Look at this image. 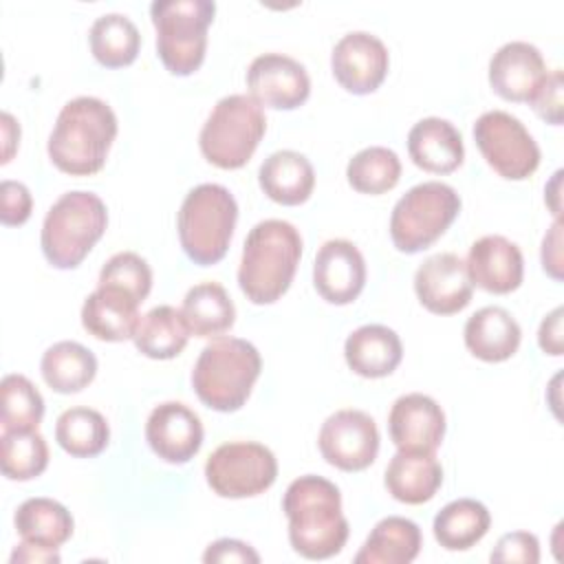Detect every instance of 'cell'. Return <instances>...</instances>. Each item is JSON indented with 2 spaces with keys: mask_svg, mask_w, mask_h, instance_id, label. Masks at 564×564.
<instances>
[{
  "mask_svg": "<svg viewBox=\"0 0 564 564\" xmlns=\"http://www.w3.org/2000/svg\"><path fill=\"white\" fill-rule=\"evenodd\" d=\"M282 511L289 518V542L295 553L306 560L341 553L350 529L335 482L315 474L295 478L284 491Z\"/></svg>",
  "mask_w": 564,
  "mask_h": 564,
  "instance_id": "1",
  "label": "cell"
},
{
  "mask_svg": "<svg viewBox=\"0 0 564 564\" xmlns=\"http://www.w3.org/2000/svg\"><path fill=\"white\" fill-rule=\"evenodd\" d=\"M117 128V117L104 99L75 97L57 115L48 134V156L59 172L70 176L97 174L106 165Z\"/></svg>",
  "mask_w": 564,
  "mask_h": 564,
  "instance_id": "2",
  "label": "cell"
},
{
  "mask_svg": "<svg viewBox=\"0 0 564 564\" xmlns=\"http://www.w3.org/2000/svg\"><path fill=\"white\" fill-rule=\"evenodd\" d=\"M302 258L300 231L280 218L260 220L245 238L238 286L253 304H273L293 282Z\"/></svg>",
  "mask_w": 564,
  "mask_h": 564,
  "instance_id": "3",
  "label": "cell"
},
{
  "mask_svg": "<svg viewBox=\"0 0 564 564\" xmlns=\"http://www.w3.org/2000/svg\"><path fill=\"white\" fill-rule=\"evenodd\" d=\"M258 348L240 337H216L198 355L192 370L196 397L216 412L240 410L260 377Z\"/></svg>",
  "mask_w": 564,
  "mask_h": 564,
  "instance_id": "4",
  "label": "cell"
},
{
  "mask_svg": "<svg viewBox=\"0 0 564 564\" xmlns=\"http://www.w3.org/2000/svg\"><path fill=\"white\" fill-rule=\"evenodd\" d=\"M238 220L234 194L218 183H200L189 189L176 216L178 240L185 256L200 267L225 258Z\"/></svg>",
  "mask_w": 564,
  "mask_h": 564,
  "instance_id": "5",
  "label": "cell"
},
{
  "mask_svg": "<svg viewBox=\"0 0 564 564\" xmlns=\"http://www.w3.org/2000/svg\"><path fill=\"white\" fill-rule=\"evenodd\" d=\"M106 203L84 189L62 194L44 216L40 245L44 258L57 269H75L104 236Z\"/></svg>",
  "mask_w": 564,
  "mask_h": 564,
  "instance_id": "6",
  "label": "cell"
},
{
  "mask_svg": "<svg viewBox=\"0 0 564 564\" xmlns=\"http://www.w3.org/2000/svg\"><path fill=\"white\" fill-rule=\"evenodd\" d=\"M214 15L216 2L212 0H156L150 4L156 53L172 75L185 77L198 70Z\"/></svg>",
  "mask_w": 564,
  "mask_h": 564,
  "instance_id": "7",
  "label": "cell"
},
{
  "mask_svg": "<svg viewBox=\"0 0 564 564\" xmlns=\"http://www.w3.org/2000/svg\"><path fill=\"white\" fill-rule=\"evenodd\" d=\"M267 132L262 106L249 95L223 97L205 119L198 145L203 156L220 170L242 167Z\"/></svg>",
  "mask_w": 564,
  "mask_h": 564,
  "instance_id": "8",
  "label": "cell"
},
{
  "mask_svg": "<svg viewBox=\"0 0 564 564\" xmlns=\"http://www.w3.org/2000/svg\"><path fill=\"white\" fill-rule=\"evenodd\" d=\"M460 212L458 192L441 181L410 187L392 207L390 238L403 253H416L434 245Z\"/></svg>",
  "mask_w": 564,
  "mask_h": 564,
  "instance_id": "9",
  "label": "cell"
},
{
  "mask_svg": "<svg viewBox=\"0 0 564 564\" xmlns=\"http://www.w3.org/2000/svg\"><path fill=\"white\" fill-rule=\"evenodd\" d=\"M278 478V460L256 441L218 445L205 463V480L220 498H251L267 491Z\"/></svg>",
  "mask_w": 564,
  "mask_h": 564,
  "instance_id": "10",
  "label": "cell"
},
{
  "mask_svg": "<svg viewBox=\"0 0 564 564\" xmlns=\"http://www.w3.org/2000/svg\"><path fill=\"white\" fill-rule=\"evenodd\" d=\"M474 141L487 165L509 181L529 178L540 165V148L524 123L505 112L487 110L474 123Z\"/></svg>",
  "mask_w": 564,
  "mask_h": 564,
  "instance_id": "11",
  "label": "cell"
},
{
  "mask_svg": "<svg viewBox=\"0 0 564 564\" xmlns=\"http://www.w3.org/2000/svg\"><path fill=\"white\" fill-rule=\"evenodd\" d=\"M317 445L328 465L341 471H361L377 458L379 430L364 410L344 408L322 423Z\"/></svg>",
  "mask_w": 564,
  "mask_h": 564,
  "instance_id": "12",
  "label": "cell"
},
{
  "mask_svg": "<svg viewBox=\"0 0 564 564\" xmlns=\"http://www.w3.org/2000/svg\"><path fill=\"white\" fill-rule=\"evenodd\" d=\"M390 66L386 44L368 31H350L339 37L330 53V68L341 88L352 95L375 93Z\"/></svg>",
  "mask_w": 564,
  "mask_h": 564,
  "instance_id": "13",
  "label": "cell"
},
{
  "mask_svg": "<svg viewBox=\"0 0 564 564\" xmlns=\"http://www.w3.org/2000/svg\"><path fill=\"white\" fill-rule=\"evenodd\" d=\"M247 88L260 106L293 110L308 99L311 79L297 59L284 53H262L247 68Z\"/></svg>",
  "mask_w": 564,
  "mask_h": 564,
  "instance_id": "14",
  "label": "cell"
},
{
  "mask_svg": "<svg viewBox=\"0 0 564 564\" xmlns=\"http://www.w3.org/2000/svg\"><path fill=\"white\" fill-rule=\"evenodd\" d=\"M419 302L436 315H454L471 302L474 284L465 262L456 253H434L414 273Z\"/></svg>",
  "mask_w": 564,
  "mask_h": 564,
  "instance_id": "15",
  "label": "cell"
},
{
  "mask_svg": "<svg viewBox=\"0 0 564 564\" xmlns=\"http://www.w3.org/2000/svg\"><path fill=\"white\" fill-rule=\"evenodd\" d=\"M145 441L161 460L183 465L203 445V423L185 403L165 401L152 408L145 423Z\"/></svg>",
  "mask_w": 564,
  "mask_h": 564,
  "instance_id": "16",
  "label": "cell"
},
{
  "mask_svg": "<svg viewBox=\"0 0 564 564\" xmlns=\"http://www.w3.org/2000/svg\"><path fill=\"white\" fill-rule=\"evenodd\" d=\"M313 284L328 304H350L366 284V260L355 242L344 238L326 240L313 262Z\"/></svg>",
  "mask_w": 564,
  "mask_h": 564,
  "instance_id": "17",
  "label": "cell"
},
{
  "mask_svg": "<svg viewBox=\"0 0 564 564\" xmlns=\"http://www.w3.org/2000/svg\"><path fill=\"white\" fill-rule=\"evenodd\" d=\"M388 430L397 449L434 452L445 436V412L432 397L408 392L392 403Z\"/></svg>",
  "mask_w": 564,
  "mask_h": 564,
  "instance_id": "18",
  "label": "cell"
},
{
  "mask_svg": "<svg viewBox=\"0 0 564 564\" xmlns=\"http://www.w3.org/2000/svg\"><path fill=\"white\" fill-rule=\"evenodd\" d=\"M546 75L540 48L522 40L502 44L489 59V84L507 101H531Z\"/></svg>",
  "mask_w": 564,
  "mask_h": 564,
  "instance_id": "19",
  "label": "cell"
},
{
  "mask_svg": "<svg viewBox=\"0 0 564 564\" xmlns=\"http://www.w3.org/2000/svg\"><path fill=\"white\" fill-rule=\"evenodd\" d=\"M471 284L487 293L505 295L522 284L524 260L516 242L491 234L471 242L465 260Z\"/></svg>",
  "mask_w": 564,
  "mask_h": 564,
  "instance_id": "20",
  "label": "cell"
},
{
  "mask_svg": "<svg viewBox=\"0 0 564 564\" xmlns=\"http://www.w3.org/2000/svg\"><path fill=\"white\" fill-rule=\"evenodd\" d=\"M408 152L416 167L432 174H449L465 159L458 128L441 117H425L410 128Z\"/></svg>",
  "mask_w": 564,
  "mask_h": 564,
  "instance_id": "21",
  "label": "cell"
},
{
  "mask_svg": "<svg viewBox=\"0 0 564 564\" xmlns=\"http://www.w3.org/2000/svg\"><path fill=\"white\" fill-rule=\"evenodd\" d=\"M344 357L348 368L366 379H381L397 370L403 357L399 335L383 324H364L346 337Z\"/></svg>",
  "mask_w": 564,
  "mask_h": 564,
  "instance_id": "22",
  "label": "cell"
},
{
  "mask_svg": "<svg viewBox=\"0 0 564 564\" xmlns=\"http://www.w3.org/2000/svg\"><path fill=\"white\" fill-rule=\"evenodd\" d=\"M139 319V302L112 286H97L82 306V326L101 341L132 339Z\"/></svg>",
  "mask_w": 564,
  "mask_h": 564,
  "instance_id": "23",
  "label": "cell"
},
{
  "mask_svg": "<svg viewBox=\"0 0 564 564\" xmlns=\"http://www.w3.org/2000/svg\"><path fill=\"white\" fill-rule=\"evenodd\" d=\"M465 346L467 350L489 364L507 361L516 355L522 330L516 317L502 306H482L465 322Z\"/></svg>",
  "mask_w": 564,
  "mask_h": 564,
  "instance_id": "24",
  "label": "cell"
},
{
  "mask_svg": "<svg viewBox=\"0 0 564 564\" xmlns=\"http://www.w3.org/2000/svg\"><path fill=\"white\" fill-rule=\"evenodd\" d=\"M388 494L405 505H423L432 500L443 485V467L434 452H403L399 449L383 476Z\"/></svg>",
  "mask_w": 564,
  "mask_h": 564,
  "instance_id": "25",
  "label": "cell"
},
{
  "mask_svg": "<svg viewBox=\"0 0 564 564\" xmlns=\"http://www.w3.org/2000/svg\"><path fill=\"white\" fill-rule=\"evenodd\" d=\"M258 183L271 200L280 205H302L313 194L315 170L304 154L278 150L262 161Z\"/></svg>",
  "mask_w": 564,
  "mask_h": 564,
  "instance_id": "26",
  "label": "cell"
},
{
  "mask_svg": "<svg viewBox=\"0 0 564 564\" xmlns=\"http://www.w3.org/2000/svg\"><path fill=\"white\" fill-rule=\"evenodd\" d=\"M423 538L416 522L401 516H388L375 524L355 564H410L421 551Z\"/></svg>",
  "mask_w": 564,
  "mask_h": 564,
  "instance_id": "27",
  "label": "cell"
},
{
  "mask_svg": "<svg viewBox=\"0 0 564 564\" xmlns=\"http://www.w3.org/2000/svg\"><path fill=\"white\" fill-rule=\"evenodd\" d=\"M181 313L189 333L196 337H218L236 322V306L218 282L194 284L183 297Z\"/></svg>",
  "mask_w": 564,
  "mask_h": 564,
  "instance_id": "28",
  "label": "cell"
},
{
  "mask_svg": "<svg viewBox=\"0 0 564 564\" xmlns=\"http://www.w3.org/2000/svg\"><path fill=\"white\" fill-rule=\"evenodd\" d=\"M46 386L59 394L82 392L97 375V357L79 341H57L48 346L40 361Z\"/></svg>",
  "mask_w": 564,
  "mask_h": 564,
  "instance_id": "29",
  "label": "cell"
},
{
  "mask_svg": "<svg viewBox=\"0 0 564 564\" xmlns=\"http://www.w3.org/2000/svg\"><path fill=\"white\" fill-rule=\"evenodd\" d=\"M18 535L24 542L40 544L46 549H59L73 535L70 511L53 498H29L13 516Z\"/></svg>",
  "mask_w": 564,
  "mask_h": 564,
  "instance_id": "30",
  "label": "cell"
},
{
  "mask_svg": "<svg viewBox=\"0 0 564 564\" xmlns=\"http://www.w3.org/2000/svg\"><path fill=\"white\" fill-rule=\"evenodd\" d=\"M489 509L474 498H458L447 502L432 522L436 542L447 551H467L489 531Z\"/></svg>",
  "mask_w": 564,
  "mask_h": 564,
  "instance_id": "31",
  "label": "cell"
},
{
  "mask_svg": "<svg viewBox=\"0 0 564 564\" xmlns=\"http://www.w3.org/2000/svg\"><path fill=\"white\" fill-rule=\"evenodd\" d=\"M189 335L181 308L159 304L141 315L132 339L141 355L150 359H172L187 346Z\"/></svg>",
  "mask_w": 564,
  "mask_h": 564,
  "instance_id": "32",
  "label": "cell"
},
{
  "mask_svg": "<svg viewBox=\"0 0 564 564\" xmlns=\"http://www.w3.org/2000/svg\"><path fill=\"white\" fill-rule=\"evenodd\" d=\"M90 53L106 68H121L137 59L141 35L137 24L123 13L99 15L88 31Z\"/></svg>",
  "mask_w": 564,
  "mask_h": 564,
  "instance_id": "33",
  "label": "cell"
},
{
  "mask_svg": "<svg viewBox=\"0 0 564 564\" xmlns=\"http://www.w3.org/2000/svg\"><path fill=\"white\" fill-rule=\"evenodd\" d=\"M55 441L75 458H90L106 449L110 427L101 412L84 405L64 410L55 421Z\"/></svg>",
  "mask_w": 564,
  "mask_h": 564,
  "instance_id": "34",
  "label": "cell"
},
{
  "mask_svg": "<svg viewBox=\"0 0 564 564\" xmlns=\"http://www.w3.org/2000/svg\"><path fill=\"white\" fill-rule=\"evenodd\" d=\"M346 178L361 194H386L401 178V161L394 150L370 145L359 150L346 165Z\"/></svg>",
  "mask_w": 564,
  "mask_h": 564,
  "instance_id": "35",
  "label": "cell"
},
{
  "mask_svg": "<svg viewBox=\"0 0 564 564\" xmlns=\"http://www.w3.org/2000/svg\"><path fill=\"white\" fill-rule=\"evenodd\" d=\"M2 432H33L44 416V399L24 375H4L0 383Z\"/></svg>",
  "mask_w": 564,
  "mask_h": 564,
  "instance_id": "36",
  "label": "cell"
},
{
  "mask_svg": "<svg viewBox=\"0 0 564 564\" xmlns=\"http://www.w3.org/2000/svg\"><path fill=\"white\" fill-rule=\"evenodd\" d=\"M0 465L9 480L37 478L48 465V445L44 436L33 432H2Z\"/></svg>",
  "mask_w": 564,
  "mask_h": 564,
  "instance_id": "37",
  "label": "cell"
},
{
  "mask_svg": "<svg viewBox=\"0 0 564 564\" xmlns=\"http://www.w3.org/2000/svg\"><path fill=\"white\" fill-rule=\"evenodd\" d=\"M97 286L119 289L141 304L152 289V269L139 253L121 251L101 267Z\"/></svg>",
  "mask_w": 564,
  "mask_h": 564,
  "instance_id": "38",
  "label": "cell"
},
{
  "mask_svg": "<svg viewBox=\"0 0 564 564\" xmlns=\"http://www.w3.org/2000/svg\"><path fill=\"white\" fill-rule=\"evenodd\" d=\"M491 562L496 564H507V562H520V564H538L540 562V542L533 533L529 531H511V533H505L491 555H489Z\"/></svg>",
  "mask_w": 564,
  "mask_h": 564,
  "instance_id": "39",
  "label": "cell"
},
{
  "mask_svg": "<svg viewBox=\"0 0 564 564\" xmlns=\"http://www.w3.org/2000/svg\"><path fill=\"white\" fill-rule=\"evenodd\" d=\"M33 209L31 192L20 181H2L0 183V220L7 227H15L29 220Z\"/></svg>",
  "mask_w": 564,
  "mask_h": 564,
  "instance_id": "40",
  "label": "cell"
},
{
  "mask_svg": "<svg viewBox=\"0 0 564 564\" xmlns=\"http://www.w3.org/2000/svg\"><path fill=\"white\" fill-rule=\"evenodd\" d=\"M562 70L555 68L546 75L544 84L535 93V97L529 101L533 110L538 112L540 119H544L551 126H560L564 117V106H562Z\"/></svg>",
  "mask_w": 564,
  "mask_h": 564,
  "instance_id": "41",
  "label": "cell"
},
{
  "mask_svg": "<svg viewBox=\"0 0 564 564\" xmlns=\"http://www.w3.org/2000/svg\"><path fill=\"white\" fill-rule=\"evenodd\" d=\"M203 562L212 564V562H245V564H258L260 555L242 540H234V538H223L212 542L205 553H203Z\"/></svg>",
  "mask_w": 564,
  "mask_h": 564,
  "instance_id": "42",
  "label": "cell"
},
{
  "mask_svg": "<svg viewBox=\"0 0 564 564\" xmlns=\"http://www.w3.org/2000/svg\"><path fill=\"white\" fill-rule=\"evenodd\" d=\"M562 220L555 218L542 240V267L553 280H562Z\"/></svg>",
  "mask_w": 564,
  "mask_h": 564,
  "instance_id": "43",
  "label": "cell"
},
{
  "mask_svg": "<svg viewBox=\"0 0 564 564\" xmlns=\"http://www.w3.org/2000/svg\"><path fill=\"white\" fill-rule=\"evenodd\" d=\"M538 344L546 355H562V306L553 308L540 324Z\"/></svg>",
  "mask_w": 564,
  "mask_h": 564,
  "instance_id": "44",
  "label": "cell"
},
{
  "mask_svg": "<svg viewBox=\"0 0 564 564\" xmlns=\"http://www.w3.org/2000/svg\"><path fill=\"white\" fill-rule=\"evenodd\" d=\"M11 564L15 562H46V564H57L59 562V553L57 549H46V546H40V544H31V542H20L13 553H11Z\"/></svg>",
  "mask_w": 564,
  "mask_h": 564,
  "instance_id": "45",
  "label": "cell"
},
{
  "mask_svg": "<svg viewBox=\"0 0 564 564\" xmlns=\"http://www.w3.org/2000/svg\"><path fill=\"white\" fill-rule=\"evenodd\" d=\"M0 119H2V159L0 161L9 163L20 143V126L9 112H2Z\"/></svg>",
  "mask_w": 564,
  "mask_h": 564,
  "instance_id": "46",
  "label": "cell"
}]
</instances>
